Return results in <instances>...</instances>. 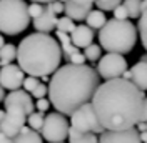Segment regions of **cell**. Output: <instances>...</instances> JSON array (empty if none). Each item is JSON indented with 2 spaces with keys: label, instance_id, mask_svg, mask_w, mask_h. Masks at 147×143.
Here are the masks:
<instances>
[{
  "label": "cell",
  "instance_id": "cell-3",
  "mask_svg": "<svg viewBox=\"0 0 147 143\" xmlns=\"http://www.w3.org/2000/svg\"><path fill=\"white\" fill-rule=\"evenodd\" d=\"M15 60L24 73L34 75L37 78H45L60 67L62 50L54 37L44 32H37L27 35L18 43Z\"/></svg>",
  "mask_w": 147,
  "mask_h": 143
},
{
  "label": "cell",
  "instance_id": "cell-10",
  "mask_svg": "<svg viewBox=\"0 0 147 143\" xmlns=\"http://www.w3.org/2000/svg\"><path fill=\"white\" fill-rule=\"evenodd\" d=\"M99 143H142L136 126L125 130H104L99 136Z\"/></svg>",
  "mask_w": 147,
  "mask_h": 143
},
{
  "label": "cell",
  "instance_id": "cell-2",
  "mask_svg": "<svg viewBox=\"0 0 147 143\" xmlns=\"http://www.w3.org/2000/svg\"><path fill=\"white\" fill-rule=\"evenodd\" d=\"M100 83L97 70L85 63H67L52 73L47 93L50 105L62 115H72L77 108L90 102L95 88Z\"/></svg>",
  "mask_w": 147,
  "mask_h": 143
},
{
  "label": "cell",
  "instance_id": "cell-34",
  "mask_svg": "<svg viewBox=\"0 0 147 143\" xmlns=\"http://www.w3.org/2000/svg\"><path fill=\"white\" fill-rule=\"evenodd\" d=\"M139 122H147V98H144V107L140 112V120Z\"/></svg>",
  "mask_w": 147,
  "mask_h": 143
},
{
  "label": "cell",
  "instance_id": "cell-36",
  "mask_svg": "<svg viewBox=\"0 0 147 143\" xmlns=\"http://www.w3.org/2000/svg\"><path fill=\"white\" fill-rule=\"evenodd\" d=\"M139 138H140V142H142V143H146L147 142V130L139 132Z\"/></svg>",
  "mask_w": 147,
  "mask_h": 143
},
{
  "label": "cell",
  "instance_id": "cell-28",
  "mask_svg": "<svg viewBox=\"0 0 147 143\" xmlns=\"http://www.w3.org/2000/svg\"><path fill=\"white\" fill-rule=\"evenodd\" d=\"M45 9V5H42L40 2H32L30 5H27V10H28V17L30 18H35L37 15H40Z\"/></svg>",
  "mask_w": 147,
  "mask_h": 143
},
{
  "label": "cell",
  "instance_id": "cell-9",
  "mask_svg": "<svg viewBox=\"0 0 147 143\" xmlns=\"http://www.w3.org/2000/svg\"><path fill=\"white\" fill-rule=\"evenodd\" d=\"M25 123H27L25 110L22 107H18V105H10V107H5V113H3V118H2L0 132H3L7 136L13 138Z\"/></svg>",
  "mask_w": 147,
  "mask_h": 143
},
{
  "label": "cell",
  "instance_id": "cell-42",
  "mask_svg": "<svg viewBox=\"0 0 147 143\" xmlns=\"http://www.w3.org/2000/svg\"><path fill=\"white\" fill-rule=\"evenodd\" d=\"M140 60H144V62H147V55H142V57H140Z\"/></svg>",
  "mask_w": 147,
  "mask_h": 143
},
{
  "label": "cell",
  "instance_id": "cell-5",
  "mask_svg": "<svg viewBox=\"0 0 147 143\" xmlns=\"http://www.w3.org/2000/svg\"><path fill=\"white\" fill-rule=\"evenodd\" d=\"M30 25L27 3L24 0H0V32L18 35Z\"/></svg>",
  "mask_w": 147,
  "mask_h": 143
},
{
  "label": "cell",
  "instance_id": "cell-16",
  "mask_svg": "<svg viewBox=\"0 0 147 143\" xmlns=\"http://www.w3.org/2000/svg\"><path fill=\"white\" fill-rule=\"evenodd\" d=\"M92 5H80V3H75L72 0H67L64 2V12L65 15L72 20H77V22H84L87 13L90 12Z\"/></svg>",
  "mask_w": 147,
  "mask_h": 143
},
{
  "label": "cell",
  "instance_id": "cell-1",
  "mask_svg": "<svg viewBox=\"0 0 147 143\" xmlns=\"http://www.w3.org/2000/svg\"><path fill=\"white\" fill-rule=\"evenodd\" d=\"M144 98L136 83L117 77L99 83L90 103L104 130H125L140 120Z\"/></svg>",
  "mask_w": 147,
  "mask_h": 143
},
{
  "label": "cell",
  "instance_id": "cell-27",
  "mask_svg": "<svg viewBox=\"0 0 147 143\" xmlns=\"http://www.w3.org/2000/svg\"><path fill=\"white\" fill-rule=\"evenodd\" d=\"M74 28H75V23H74L72 18H69L67 15L62 18H57V30H62L65 33H70Z\"/></svg>",
  "mask_w": 147,
  "mask_h": 143
},
{
  "label": "cell",
  "instance_id": "cell-41",
  "mask_svg": "<svg viewBox=\"0 0 147 143\" xmlns=\"http://www.w3.org/2000/svg\"><path fill=\"white\" fill-rule=\"evenodd\" d=\"M3 43H5V40H3V37L0 35V47H2V45H3Z\"/></svg>",
  "mask_w": 147,
  "mask_h": 143
},
{
  "label": "cell",
  "instance_id": "cell-26",
  "mask_svg": "<svg viewBox=\"0 0 147 143\" xmlns=\"http://www.w3.org/2000/svg\"><path fill=\"white\" fill-rule=\"evenodd\" d=\"M94 3L99 7V10L102 12H112L117 5L122 3V0H94Z\"/></svg>",
  "mask_w": 147,
  "mask_h": 143
},
{
  "label": "cell",
  "instance_id": "cell-13",
  "mask_svg": "<svg viewBox=\"0 0 147 143\" xmlns=\"http://www.w3.org/2000/svg\"><path fill=\"white\" fill-rule=\"evenodd\" d=\"M3 105L5 107H10V105H18V107H22L25 110V113H32L34 112V102H32V97L28 95V92L25 90H12L9 95H5V98H3Z\"/></svg>",
  "mask_w": 147,
  "mask_h": 143
},
{
  "label": "cell",
  "instance_id": "cell-15",
  "mask_svg": "<svg viewBox=\"0 0 147 143\" xmlns=\"http://www.w3.org/2000/svg\"><path fill=\"white\" fill-rule=\"evenodd\" d=\"M69 35H70V40L75 47L85 48L94 40V28H90L89 25H79V27L74 28Z\"/></svg>",
  "mask_w": 147,
  "mask_h": 143
},
{
  "label": "cell",
  "instance_id": "cell-30",
  "mask_svg": "<svg viewBox=\"0 0 147 143\" xmlns=\"http://www.w3.org/2000/svg\"><path fill=\"white\" fill-rule=\"evenodd\" d=\"M30 93H32V97H34V98H42V97H45V95H47V85H45V83H38L35 88L30 92Z\"/></svg>",
  "mask_w": 147,
  "mask_h": 143
},
{
  "label": "cell",
  "instance_id": "cell-4",
  "mask_svg": "<svg viewBox=\"0 0 147 143\" xmlns=\"http://www.w3.org/2000/svg\"><path fill=\"white\" fill-rule=\"evenodd\" d=\"M100 47L112 53L125 55L132 52L137 42V28L127 18H110L99 28Z\"/></svg>",
  "mask_w": 147,
  "mask_h": 143
},
{
  "label": "cell",
  "instance_id": "cell-7",
  "mask_svg": "<svg viewBox=\"0 0 147 143\" xmlns=\"http://www.w3.org/2000/svg\"><path fill=\"white\" fill-rule=\"evenodd\" d=\"M70 126L80 130V132H92V133H102L104 132V126L99 123L90 102L80 105L70 115Z\"/></svg>",
  "mask_w": 147,
  "mask_h": 143
},
{
  "label": "cell",
  "instance_id": "cell-22",
  "mask_svg": "<svg viewBox=\"0 0 147 143\" xmlns=\"http://www.w3.org/2000/svg\"><path fill=\"white\" fill-rule=\"evenodd\" d=\"M137 32L140 35L142 45L147 50V10H144L140 15H139V23H137Z\"/></svg>",
  "mask_w": 147,
  "mask_h": 143
},
{
  "label": "cell",
  "instance_id": "cell-6",
  "mask_svg": "<svg viewBox=\"0 0 147 143\" xmlns=\"http://www.w3.org/2000/svg\"><path fill=\"white\" fill-rule=\"evenodd\" d=\"M70 123L67 122L65 115L55 112L44 116V123L40 126V136L49 143H62L69 135Z\"/></svg>",
  "mask_w": 147,
  "mask_h": 143
},
{
  "label": "cell",
  "instance_id": "cell-19",
  "mask_svg": "<svg viewBox=\"0 0 147 143\" xmlns=\"http://www.w3.org/2000/svg\"><path fill=\"white\" fill-rule=\"evenodd\" d=\"M70 143H99V136L92 132H80L77 128H69V135H67Z\"/></svg>",
  "mask_w": 147,
  "mask_h": 143
},
{
  "label": "cell",
  "instance_id": "cell-23",
  "mask_svg": "<svg viewBox=\"0 0 147 143\" xmlns=\"http://www.w3.org/2000/svg\"><path fill=\"white\" fill-rule=\"evenodd\" d=\"M124 3V7H125V10H127L129 17L130 18H139V15L142 13L140 12V0H122Z\"/></svg>",
  "mask_w": 147,
  "mask_h": 143
},
{
  "label": "cell",
  "instance_id": "cell-40",
  "mask_svg": "<svg viewBox=\"0 0 147 143\" xmlns=\"http://www.w3.org/2000/svg\"><path fill=\"white\" fill-rule=\"evenodd\" d=\"M3 113H5V112H2V110H0V125H2V118H3Z\"/></svg>",
  "mask_w": 147,
  "mask_h": 143
},
{
  "label": "cell",
  "instance_id": "cell-31",
  "mask_svg": "<svg viewBox=\"0 0 147 143\" xmlns=\"http://www.w3.org/2000/svg\"><path fill=\"white\" fill-rule=\"evenodd\" d=\"M47 7L52 10L54 13H62V12H64V2H59V0H52V2H49V5H47Z\"/></svg>",
  "mask_w": 147,
  "mask_h": 143
},
{
  "label": "cell",
  "instance_id": "cell-32",
  "mask_svg": "<svg viewBox=\"0 0 147 143\" xmlns=\"http://www.w3.org/2000/svg\"><path fill=\"white\" fill-rule=\"evenodd\" d=\"M114 12V17L115 18H129V13H127V10H125V7L120 3V5H117L115 9L112 10Z\"/></svg>",
  "mask_w": 147,
  "mask_h": 143
},
{
  "label": "cell",
  "instance_id": "cell-12",
  "mask_svg": "<svg viewBox=\"0 0 147 143\" xmlns=\"http://www.w3.org/2000/svg\"><path fill=\"white\" fill-rule=\"evenodd\" d=\"M57 38H59V45H60V50L64 52V57L69 60L70 63H85V57L84 53L79 52V47H75L70 40V35L65 33L62 30H57Z\"/></svg>",
  "mask_w": 147,
  "mask_h": 143
},
{
  "label": "cell",
  "instance_id": "cell-37",
  "mask_svg": "<svg viewBox=\"0 0 147 143\" xmlns=\"http://www.w3.org/2000/svg\"><path fill=\"white\" fill-rule=\"evenodd\" d=\"M75 3H80V5H92L94 3V0H72Z\"/></svg>",
  "mask_w": 147,
  "mask_h": 143
},
{
  "label": "cell",
  "instance_id": "cell-21",
  "mask_svg": "<svg viewBox=\"0 0 147 143\" xmlns=\"http://www.w3.org/2000/svg\"><path fill=\"white\" fill-rule=\"evenodd\" d=\"M105 13L102 10H90L85 17V22L90 28H100L104 23H105Z\"/></svg>",
  "mask_w": 147,
  "mask_h": 143
},
{
  "label": "cell",
  "instance_id": "cell-14",
  "mask_svg": "<svg viewBox=\"0 0 147 143\" xmlns=\"http://www.w3.org/2000/svg\"><path fill=\"white\" fill-rule=\"evenodd\" d=\"M32 23H34V27H35L37 32L49 33L54 28H57V13H54L45 5V9H44V12L40 15H37L35 18H32Z\"/></svg>",
  "mask_w": 147,
  "mask_h": 143
},
{
  "label": "cell",
  "instance_id": "cell-43",
  "mask_svg": "<svg viewBox=\"0 0 147 143\" xmlns=\"http://www.w3.org/2000/svg\"><path fill=\"white\" fill-rule=\"evenodd\" d=\"M59 2H67V0H59Z\"/></svg>",
  "mask_w": 147,
  "mask_h": 143
},
{
  "label": "cell",
  "instance_id": "cell-17",
  "mask_svg": "<svg viewBox=\"0 0 147 143\" xmlns=\"http://www.w3.org/2000/svg\"><path fill=\"white\" fill-rule=\"evenodd\" d=\"M130 82L136 83L142 92L147 90V62L140 60L130 68Z\"/></svg>",
  "mask_w": 147,
  "mask_h": 143
},
{
  "label": "cell",
  "instance_id": "cell-24",
  "mask_svg": "<svg viewBox=\"0 0 147 143\" xmlns=\"http://www.w3.org/2000/svg\"><path fill=\"white\" fill-rule=\"evenodd\" d=\"M102 55V47L100 45H87L85 48H84V57H85V60H90V62H95V60H99Z\"/></svg>",
  "mask_w": 147,
  "mask_h": 143
},
{
  "label": "cell",
  "instance_id": "cell-8",
  "mask_svg": "<svg viewBox=\"0 0 147 143\" xmlns=\"http://www.w3.org/2000/svg\"><path fill=\"white\" fill-rule=\"evenodd\" d=\"M125 70H127V60L124 58V55L120 53L107 52V55L100 57L99 63H97V73L104 80L122 77V73Z\"/></svg>",
  "mask_w": 147,
  "mask_h": 143
},
{
  "label": "cell",
  "instance_id": "cell-44",
  "mask_svg": "<svg viewBox=\"0 0 147 143\" xmlns=\"http://www.w3.org/2000/svg\"><path fill=\"white\" fill-rule=\"evenodd\" d=\"M146 143H147V142H146Z\"/></svg>",
  "mask_w": 147,
  "mask_h": 143
},
{
  "label": "cell",
  "instance_id": "cell-33",
  "mask_svg": "<svg viewBox=\"0 0 147 143\" xmlns=\"http://www.w3.org/2000/svg\"><path fill=\"white\" fill-rule=\"evenodd\" d=\"M50 108V100H47V98H37V110L38 112H47Z\"/></svg>",
  "mask_w": 147,
  "mask_h": 143
},
{
  "label": "cell",
  "instance_id": "cell-38",
  "mask_svg": "<svg viewBox=\"0 0 147 143\" xmlns=\"http://www.w3.org/2000/svg\"><path fill=\"white\" fill-rule=\"evenodd\" d=\"M3 98H5V88L0 85V102H3Z\"/></svg>",
  "mask_w": 147,
  "mask_h": 143
},
{
  "label": "cell",
  "instance_id": "cell-20",
  "mask_svg": "<svg viewBox=\"0 0 147 143\" xmlns=\"http://www.w3.org/2000/svg\"><path fill=\"white\" fill-rule=\"evenodd\" d=\"M17 57V47L12 43H3L0 47V65H7L12 63V60H15Z\"/></svg>",
  "mask_w": 147,
  "mask_h": 143
},
{
  "label": "cell",
  "instance_id": "cell-35",
  "mask_svg": "<svg viewBox=\"0 0 147 143\" xmlns=\"http://www.w3.org/2000/svg\"><path fill=\"white\" fill-rule=\"evenodd\" d=\"M0 143H12V138L7 136L3 132H0Z\"/></svg>",
  "mask_w": 147,
  "mask_h": 143
},
{
  "label": "cell",
  "instance_id": "cell-18",
  "mask_svg": "<svg viewBox=\"0 0 147 143\" xmlns=\"http://www.w3.org/2000/svg\"><path fill=\"white\" fill-rule=\"evenodd\" d=\"M12 143H44V138L37 130H32L30 126L24 125L20 132L12 138Z\"/></svg>",
  "mask_w": 147,
  "mask_h": 143
},
{
  "label": "cell",
  "instance_id": "cell-39",
  "mask_svg": "<svg viewBox=\"0 0 147 143\" xmlns=\"http://www.w3.org/2000/svg\"><path fill=\"white\" fill-rule=\"evenodd\" d=\"M30 2H40V3H49V2H52V0H30Z\"/></svg>",
  "mask_w": 147,
  "mask_h": 143
},
{
  "label": "cell",
  "instance_id": "cell-29",
  "mask_svg": "<svg viewBox=\"0 0 147 143\" xmlns=\"http://www.w3.org/2000/svg\"><path fill=\"white\" fill-rule=\"evenodd\" d=\"M38 83H40V82L37 80V77H34V75H28L27 78H24V82H22V85H24V90H25V92H32Z\"/></svg>",
  "mask_w": 147,
  "mask_h": 143
},
{
  "label": "cell",
  "instance_id": "cell-11",
  "mask_svg": "<svg viewBox=\"0 0 147 143\" xmlns=\"http://www.w3.org/2000/svg\"><path fill=\"white\" fill-rule=\"evenodd\" d=\"M24 70L18 67V65H12L7 63L2 67L0 70V85L5 90H18L22 87V82H24Z\"/></svg>",
  "mask_w": 147,
  "mask_h": 143
},
{
  "label": "cell",
  "instance_id": "cell-25",
  "mask_svg": "<svg viewBox=\"0 0 147 143\" xmlns=\"http://www.w3.org/2000/svg\"><path fill=\"white\" fill-rule=\"evenodd\" d=\"M44 123V112H32L27 115V125L32 130H40V126Z\"/></svg>",
  "mask_w": 147,
  "mask_h": 143
}]
</instances>
